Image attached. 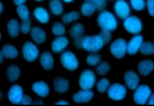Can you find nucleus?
I'll return each instance as SVG.
<instances>
[{"instance_id": "obj_1", "label": "nucleus", "mask_w": 154, "mask_h": 106, "mask_svg": "<svg viewBox=\"0 0 154 106\" xmlns=\"http://www.w3.org/2000/svg\"><path fill=\"white\" fill-rule=\"evenodd\" d=\"M97 23L101 27V30L104 31H115L117 28V21L115 18V15L111 12H107V10H103L100 13L97 18Z\"/></svg>"}, {"instance_id": "obj_2", "label": "nucleus", "mask_w": 154, "mask_h": 106, "mask_svg": "<svg viewBox=\"0 0 154 106\" xmlns=\"http://www.w3.org/2000/svg\"><path fill=\"white\" fill-rule=\"evenodd\" d=\"M106 45L103 42L102 38L98 35H93V36H85L82 40V49L85 50L88 53H97Z\"/></svg>"}, {"instance_id": "obj_3", "label": "nucleus", "mask_w": 154, "mask_h": 106, "mask_svg": "<svg viewBox=\"0 0 154 106\" xmlns=\"http://www.w3.org/2000/svg\"><path fill=\"white\" fill-rule=\"evenodd\" d=\"M124 28L129 33L137 35V33L141 32V30H143L141 21L135 15H129V17H126L124 21Z\"/></svg>"}, {"instance_id": "obj_4", "label": "nucleus", "mask_w": 154, "mask_h": 106, "mask_svg": "<svg viewBox=\"0 0 154 106\" xmlns=\"http://www.w3.org/2000/svg\"><path fill=\"white\" fill-rule=\"evenodd\" d=\"M60 61H61V65L68 70H75L79 66L78 58L71 51H64L61 54V56H60Z\"/></svg>"}, {"instance_id": "obj_5", "label": "nucleus", "mask_w": 154, "mask_h": 106, "mask_svg": "<svg viewBox=\"0 0 154 106\" xmlns=\"http://www.w3.org/2000/svg\"><path fill=\"white\" fill-rule=\"evenodd\" d=\"M96 83V73L91 69H85L79 77V86L83 90H92Z\"/></svg>"}, {"instance_id": "obj_6", "label": "nucleus", "mask_w": 154, "mask_h": 106, "mask_svg": "<svg viewBox=\"0 0 154 106\" xmlns=\"http://www.w3.org/2000/svg\"><path fill=\"white\" fill-rule=\"evenodd\" d=\"M107 92L108 97L113 101H120V100H124L126 97V87L121 83H113V85L108 86Z\"/></svg>"}, {"instance_id": "obj_7", "label": "nucleus", "mask_w": 154, "mask_h": 106, "mask_svg": "<svg viewBox=\"0 0 154 106\" xmlns=\"http://www.w3.org/2000/svg\"><path fill=\"white\" fill-rule=\"evenodd\" d=\"M152 93V90L149 86L146 85H141V86H137L135 88V93H134V101L137 105H144L146 102L149 95Z\"/></svg>"}, {"instance_id": "obj_8", "label": "nucleus", "mask_w": 154, "mask_h": 106, "mask_svg": "<svg viewBox=\"0 0 154 106\" xmlns=\"http://www.w3.org/2000/svg\"><path fill=\"white\" fill-rule=\"evenodd\" d=\"M22 54L27 61L32 63L38 58V49L33 42H24L23 47H22Z\"/></svg>"}, {"instance_id": "obj_9", "label": "nucleus", "mask_w": 154, "mask_h": 106, "mask_svg": "<svg viewBox=\"0 0 154 106\" xmlns=\"http://www.w3.org/2000/svg\"><path fill=\"white\" fill-rule=\"evenodd\" d=\"M111 54L113 55L116 59H121L125 56L126 54V41L124 38H117V40H115L111 45Z\"/></svg>"}, {"instance_id": "obj_10", "label": "nucleus", "mask_w": 154, "mask_h": 106, "mask_svg": "<svg viewBox=\"0 0 154 106\" xmlns=\"http://www.w3.org/2000/svg\"><path fill=\"white\" fill-rule=\"evenodd\" d=\"M124 79H125V83H126V88L129 90H135V88L139 86V82H140V78L137 75L134 70H128L124 75Z\"/></svg>"}, {"instance_id": "obj_11", "label": "nucleus", "mask_w": 154, "mask_h": 106, "mask_svg": "<svg viewBox=\"0 0 154 106\" xmlns=\"http://www.w3.org/2000/svg\"><path fill=\"white\" fill-rule=\"evenodd\" d=\"M22 97H23V88L18 85H14L9 88L8 91V98L12 104H19Z\"/></svg>"}, {"instance_id": "obj_12", "label": "nucleus", "mask_w": 154, "mask_h": 106, "mask_svg": "<svg viewBox=\"0 0 154 106\" xmlns=\"http://www.w3.org/2000/svg\"><path fill=\"white\" fill-rule=\"evenodd\" d=\"M115 13H116L117 17L120 18L125 19L126 17L130 15V7L129 4L125 2V0H117L116 3H115Z\"/></svg>"}, {"instance_id": "obj_13", "label": "nucleus", "mask_w": 154, "mask_h": 106, "mask_svg": "<svg viewBox=\"0 0 154 106\" xmlns=\"http://www.w3.org/2000/svg\"><path fill=\"white\" fill-rule=\"evenodd\" d=\"M32 91H33L37 96L40 97H47L48 96V92H50V87L46 82L43 81H37L32 85Z\"/></svg>"}, {"instance_id": "obj_14", "label": "nucleus", "mask_w": 154, "mask_h": 106, "mask_svg": "<svg viewBox=\"0 0 154 106\" xmlns=\"http://www.w3.org/2000/svg\"><path fill=\"white\" fill-rule=\"evenodd\" d=\"M141 42H143V36L136 35L134 38H131L129 43H126V53L130 55H135L139 51Z\"/></svg>"}, {"instance_id": "obj_15", "label": "nucleus", "mask_w": 154, "mask_h": 106, "mask_svg": "<svg viewBox=\"0 0 154 106\" xmlns=\"http://www.w3.org/2000/svg\"><path fill=\"white\" fill-rule=\"evenodd\" d=\"M94 96L92 90H82L79 92H76L74 96H73V101L74 102H89L91 100Z\"/></svg>"}, {"instance_id": "obj_16", "label": "nucleus", "mask_w": 154, "mask_h": 106, "mask_svg": "<svg viewBox=\"0 0 154 106\" xmlns=\"http://www.w3.org/2000/svg\"><path fill=\"white\" fill-rule=\"evenodd\" d=\"M68 43H69V40H68L66 37L59 36V37H56V38H55V40L52 41L51 49H52L54 53H61L63 50L68 46Z\"/></svg>"}, {"instance_id": "obj_17", "label": "nucleus", "mask_w": 154, "mask_h": 106, "mask_svg": "<svg viewBox=\"0 0 154 106\" xmlns=\"http://www.w3.org/2000/svg\"><path fill=\"white\" fill-rule=\"evenodd\" d=\"M31 36H32V40L37 43H43L46 41V32L43 31L41 27H32L31 30Z\"/></svg>"}, {"instance_id": "obj_18", "label": "nucleus", "mask_w": 154, "mask_h": 106, "mask_svg": "<svg viewBox=\"0 0 154 106\" xmlns=\"http://www.w3.org/2000/svg\"><path fill=\"white\" fill-rule=\"evenodd\" d=\"M54 88L55 91L59 92V93H65L69 90V81L65 79V78L61 77H57L54 79Z\"/></svg>"}, {"instance_id": "obj_19", "label": "nucleus", "mask_w": 154, "mask_h": 106, "mask_svg": "<svg viewBox=\"0 0 154 106\" xmlns=\"http://www.w3.org/2000/svg\"><path fill=\"white\" fill-rule=\"evenodd\" d=\"M154 69V63L152 60H143L137 64V70L141 75H149Z\"/></svg>"}, {"instance_id": "obj_20", "label": "nucleus", "mask_w": 154, "mask_h": 106, "mask_svg": "<svg viewBox=\"0 0 154 106\" xmlns=\"http://www.w3.org/2000/svg\"><path fill=\"white\" fill-rule=\"evenodd\" d=\"M40 63H41V66L45 70H51L54 68V64H55L51 53H47V51L43 53L40 58Z\"/></svg>"}, {"instance_id": "obj_21", "label": "nucleus", "mask_w": 154, "mask_h": 106, "mask_svg": "<svg viewBox=\"0 0 154 106\" xmlns=\"http://www.w3.org/2000/svg\"><path fill=\"white\" fill-rule=\"evenodd\" d=\"M20 77V69L18 65H9L7 68V78L9 82H17Z\"/></svg>"}, {"instance_id": "obj_22", "label": "nucleus", "mask_w": 154, "mask_h": 106, "mask_svg": "<svg viewBox=\"0 0 154 106\" xmlns=\"http://www.w3.org/2000/svg\"><path fill=\"white\" fill-rule=\"evenodd\" d=\"M33 15H35V18L42 24H46V23H48V21H50V15H48V13L46 12V9H43L41 7L35 9Z\"/></svg>"}, {"instance_id": "obj_23", "label": "nucleus", "mask_w": 154, "mask_h": 106, "mask_svg": "<svg viewBox=\"0 0 154 106\" xmlns=\"http://www.w3.org/2000/svg\"><path fill=\"white\" fill-rule=\"evenodd\" d=\"M2 51H3L4 58H7V59H15L19 54L17 47L10 45V43H5V45L3 46V49H2Z\"/></svg>"}, {"instance_id": "obj_24", "label": "nucleus", "mask_w": 154, "mask_h": 106, "mask_svg": "<svg viewBox=\"0 0 154 106\" xmlns=\"http://www.w3.org/2000/svg\"><path fill=\"white\" fill-rule=\"evenodd\" d=\"M19 32H20L19 22L17 19H10L8 22V33H9V36L15 38V37H18Z\"/></svg>"}, {"instance_id": "obj_25", "label": "nucleus", "mask_w": 154, "mask_h": 106, "mask_svg": "<svg viewBox=\"0 0 154 106\" xmlns=\"http://www.w3.org/2000/svg\"><path fill=\"white\" fill-rule=\"evenodd\" d=\"M84 32H85V27L82 24V23H76V24H74V26L70 28V36L75 40V38L83 37Z\"/></svg>"}, {"instance_id": "obj_26", "label": "nucleus", "mask_w": 154, "mask_h": 106, "mask_svg": "<svg viewBox=\"0 0 154 106\" xmlns=\"http://www.w3.org/2000/svg\"><path fill=\"white\" fill-rule=\"evenodd\" d=\"M50 9H51L52 14H55V15L63 14V12H64L63 3L60 2V0H51L50 2Z\"/></svg>"}, {"instance_id": "obj_27", "label": "nucleus", "mask_w": 154, "mask_h": 106, "mask_svg": "<svg viewBox=\"0 0 154 106\" xmlns=\"http://www.w3.org/2000/svg\"><path fill=\"white\" fill-rule=\"evenodd\" d=\"M94 12H96V7L93 4V2H85L82 5V14L84 17H91Z\"/></svg>"}, {"instance_id": "obj_28", "label": "nucleus", "mask_w": 154, "mask_h": 106, "mask_svg": "<svg viewBox=\"0 0 154 106\" xmlns=\"http://www.w3.org/2000/svg\"><path fill=\"white\" fill-rule=\"evenodd\" d=\"M139 50L141 51V54H144V55H152L154 53V45H153V42H150V41L141 42Z\"/></svg>"}, {"instance_id": "obj_29", "label": "nucleus", "mask_w": 154, "mask_h": 106, "mask_svg": "<svg viewBox=\"0 0 154 106\" xmlns=\"http://www.w3.org/2000/svg\"><path fill=\"white\" fill-rule=\"evenodd\" d=\"M79 17H80V14L78 12H74L73 10V12H69V13L63 15V22L65 24H68V23H71V22H74V21H78Z\"/></svg>"}, {"instance_id": "obj_30", "label": "nucleus", "mask_w": 154, "mask_h": 106, "mask_svg": "<svg viewBox=\"0 0 154 106\" xmlns=\"http://www.w3.org/2000/svg\"><path fill=\"white\" fill-rule=\"evenodd\" d=\"M17 14L20 17V19L23 21H28L29 19V10L26 5H18L17 7Z\"/></svg>"}, {"instance_id": "obj_31", "label": "nucleus", "mask_w": 154, "mask_h": 106, "mask_svg": "<svg viewBox=\"0 0 154 106\" xmlns=\"http://www.w3.org/2000/svg\"><path fill=\"white\" fill-rule=\"evenodd\" d=\"M109 69H111V66H109V64L107 63V61H103V63L101 64H97V68H96V73L100 74V75H106Z\"/></svg>"}, {"instance_id": "obj_32", "label": "nucleus", "mask_w": 154, "mask_h": 106, "mask_svg": "<svg viewBox=\"0 0 154 106\" xmlns=\"http://www.w3.org/2000/svg\"><path fill=\"white\" fill-rule=\"evenodd\" d=\"M65 26L63 23H60V22H56V23H54L52 26V33L55 36H64L65 35Z\"/></svg>"}, {"instance_id": "obj_33", "label": "nucleus", "mask_w": 154, "mask_h": 106, "mask_svg": "<svg viewBox=\"0 0 154 106\" xmlns=\"http://www.w3.org/2000/svg\"><path fill=\"white\" fill-rule=\"evenodd\" d=\"M98 63H101V55L100 54H91L87 56V64L94 66Z\"/></svg>"}, {"instance_id": "obj_34", "label": "nucleus", "mask_w": 154, "mask_h": 106, "mask_svg": "<svg viewBox=\"0 0 154 106\" xmlns=\"http://www.w3.org/2000/svg\"><path fill=\"white\" fill-rule=\"evenodd\" d=\"M108 86H109V81L107 78H103V79H101L97 83V90H98V92H106Z\"/></svg>"}, {"instance_id": "obj_35", "label": "nucleus", "mask_w": 154, "mask_h": 106, "mask_svg": "<svg viewBox=\"0 0 154 106\" xmlns=\"http://www.w3.org/2000/svg\"><path fill=\"white\" fill-rule=\"evenodd\" d=\"M130 4L135 10H143L145 7V0H130Z\"/></svg>"}, {"instance_id": "obj_36", "label": "nucleus", "mask_w": 154, "mask_h": 106, "mask_svg": "<svg viewBox=\"0 0 154 106\" xmlns=\"http://www.w3.org/2000/svg\"><path fill=\"white\" fill-rule=\"evenodd\" d=\"M20 31L23 35H28V33L31 32V22L29 19L28 21H23V23H22L20 26Z\"/></svg>"}, {"instance_id": "obj_37", "label": "nucleus", "mask_w": 154, "mask_h": 106, "mask_svg": "<svg viewBox=\"0 0 154 106\" xmlns=\"http://www.w3.org/2000/svg\"><path fill=\"white\" fill-rule=\"evenodd\" d=\"M98 36L102 38L104 43L109 42V40H111V32H109V31H104V30H102L100 33H98Z\"/></svg>"}, {"instance_id": "obj_38", "label": "nucleus", "mask_w": 154, "mask_h": 106, "mask_svg": "<svg viewBox=\"0 0 154 106\" xmlns=\"http://www.w3.org/2000/svg\"><path fill=\"white\" fill-rule=\"evenodd\" d=\"M93 4H94L96 9H103L107 5L106 0H93Z\"/></svg>"}, {"instance_id": "obj_39", "label": "nucleus", "mask_w": 154, "mask_h": 106, "mask_svg": "<svg viewBox=\"0 0 154 106\" xmlns=\"http://www.w3.org/2000/svg\"><path fill=\"white\" fill-rule=\"evenodd\" d=\"M153 3H154V0H145V5H146V8H148V13H149V15H154Z\"/></svg>"}, {"instance_id": "obj_40", "label": "nucleus", "mask_w": 154, "mask_h": 106, "mask_svg": "<svg viewBox=\"0 0 154 106\" xmlns=\"http://www.w3.org/2000/svg\"><path fill=\"white\" fill-rule=\"evenodd\" d=\"M19 104H22V105H31L32 104V98L29 96H24V95H23V97H22Z\"/></svg>"}, {"instance_id": "obj_41", "label": "nucleus", "mask_w": 154, "mask_h": 106, "mask_svg": "<svg viewBox=\"0 0 154 106\" xmlns=\"http://www.w3.org/2000/svg\"><path fill=\"white\" fill-rule=\"evenodd\" d=\"M82 40H83V37H79V38H75V42L74 45L78 47V49H82Z\"/></svg>"}, {"instance_id": "obj_42", "label": "nucleus", "mask_w": 154, "mask_h": 106, "mask_svg": "<svg viewBox=\"0 0 154 106\" xmlns=\"http://www.w3.org/2000/svg\"><path fill=\"white\" fill-rule=\"evenodd\" d=\"M145 104H146V105H154V96H153V93L149 95V97H148V100H146Z\"/></svg>"}, {"instance_id": "obj_43", "label": "nucleus", "mask_w": 154, "mask_h": 106, "mask_svg": "<svg viewBox=\"0 0 154 106\" xmlns=\"http://www.w3.org/2000/svg\"><path fill=\"white\" fill-rule=\"evenodd\" d=\"M13 2H14V4L18 7V5H23V4L27 2V0H13Z\"/></svg>"}, {"instance_id": "obj_44", "label": "nucleus", "mask_w": 154, "mask_h": 106, "mask_svg": "<svg viewBox=\"0 0 154 106\" xmlns=\"http://www.w3.org/2000/svg\"><path fill=\"white\" fill-rule=\"evenodd\" d=\"M69 102L66 101V100H59V101L56 102V105H68Z\"/></svg>"}, {"instance_id": "obj_45", "label": "nucleus", "mask_w": 154, "mask_h": 106, "mask_svg": "<svg viewBox=\"0 0 154 106\" xmlns=\"http://www.w3.org/2000/svg\"><path fill=\"white\" fill-rule=\"evenodd\" d=\"M32 104H35V105H42L43 102L41 101V100H32Z\"/></svg>"}, {"instance_id": "obj_46", "label": "nucleus", "mask_w": 154, "mask_h": 106, "mask_svg": "<svg viewBox=\"0 0 154 106\" xmlns=\"http://www.w3.org/2000/svg\"><path fill=\"white\" fill-rule=\"evenodd\" d=\"M3 61H4V55H3V51L0 50V64H2Z\"/></svg>"}, {"instance_id": "obj_47", "label": "nucleus", "mask_w": 154, "mask_h": 106, "mask_svg": "<svg viewBox=\"0 0 154 106\" xmlns=\"http://www.w3.org/2000/svg\"><path fill=\"white\" fill-rule=\"evenodd\" d=\"M3 10H4V5H3V3H2V2H0V15H2Z\"/></svg>"}, {"instance_id": "obj_48", "label": "nucleus", "mask_w": 154, "mask_h": 106, "mask_svg": "<svg viewBox=\"0 0 154 106\" xmlns=\"http://www.w3.org/2000/svg\"><path fill=\"white\" fill-rule=\"evenodd\" d=\"M2 100H3V92L0 91V101H2Z\"/></svg>"}, {"instance_id": "obj_49", "label": "nucleus", "mask_w": 154, "mask_h": 106, "mask_svg": "<svg viewBox=\"0 0 154 106\" xmlns=\"http://www.w3.org/2000/svg\"><path fill=\"white\" fill-rule=\"evenodd\" d=\"M64 2H66V3H71V2H73V0H64Z\"/></svg>"}, {"instance_id": "obj_50", "label": "nucleus", "mask_w": 154, "mask_h": 106, "mask_svg": "<svg viewBox=\"0 0 154 106\" xmlns=\"http://www.w3.org/2000/svg\"><path fill=\"white\" fill-rule=\"evenodd\" d=\"M87 2H93V0H87Z\"/></svg>"}, {"instance_id": "obj_51", "label": "nucleus", "mask_w": 154, "mask_h": 106, "mask_svg": "<svg viewBox=\"0 0 154 106\" xmlns=\"http://www.w3.org/2000/svg\"><path fill=\"white\" fill-rule=\"evenodd\" d=\"M35 2H41V0H35Z\"/></svg>"}, {"instance_id": "obj_52", "label": "nucleus", "mask_w": 154, "mask_h": 106, "mask_svg": "<svg viewBox=\"0 0 154 106\" xmlns=\"http://www.w3.org/2000/svg\"><path fill=\"white\" fill-rule=\"evenodd\" d=\"M0 38H2V33H0Z\"/></svg>"}]
</instances>
